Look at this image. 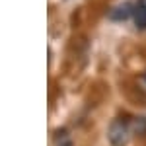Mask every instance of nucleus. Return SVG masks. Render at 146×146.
I'll return each instance as SVG.
<instances>
[{"label": "nucleus", "instance_id": "1", "mask_svg": "<svg viewBox=\"0 0 146 146\" xmlns=\"http://www.w3.org/2000/svg\"><path fill=\"white\" fill-rule=\"evenodd\" d=\"M131 136H133V133H131V119H125V117L113 119L109 129H107L109 144L111 146H127Z\"/></svg>", "mask_w": 146, "mask_h": 146}, {"label": "nucleus", "instance_id": "2", "mask_svg": "<svg viewBox=\"0 0 146 146\" xmlns=\"http://www.w3.org/2000/svg\"><path fill=\"white\" fill-rule=\"evenodd\" d=\"M131 16H135V4H133V2H121V4H117V6L107 14V18L113 20V22H125V20H129Z\"/></svg>", "mask_w": 146, "mask_h": 146}, {"label": "nucleus", "instance_id": "3", "mask_svg": "<svg viewBox=\"0 0 146 146\" xmlns=\"http://www.w3.org/2000/svg\"><path fill=\"white\" fill-rule=\"evenodd\" d=\"M135 25L138 31L146 29V0H136L135 4Z\"/></svg>", "mask_w": 146, "mask_h": 146}, {"label": "nucleus", "instance_id": "4", "mask_svg": "<svg viewBox=\"0 0 146 146\" xmlns=\"http://www.w3.org/2000/svg\"><path fill=\"white\" fill-rule=\"evenodd\" d=\"M131 133L133 136H146V117L144 115H136L131 119Z\"/></svg>", "mask_w": 146, "mask_h": 146}, {"label": "nucleus", "instance_id": "5", "mask_svg": "<svg viewBox=\"0 0 146 146\" xmlns=\"http://www.w3.org/2000/svg\"><path fill=\"white\" fill-rule=\"evenodd\" d=\"M55 146H74L72 136L68 135L66 129H58L55 133Z\"/></svg>", "mask_w": 146, "mask_h": 146}, {"label": "nucleus", "instance_id": "6", "mask_svg": "<svg viewBox=\"0 0 146 146\" xmlns=\"http://www.w3.org/2000/svg\"><path fill=\"white\" fill-rule=\"evenodd\" d=\"M142 78H144V82H146V72H144V76H142Z\"/></svg>", "mask_w": 146, "mask_h": 146}]
</instances>
